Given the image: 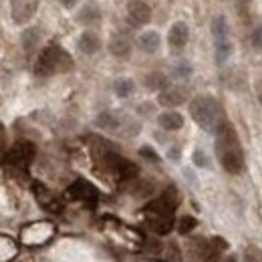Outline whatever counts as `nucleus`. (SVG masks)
I'll return each mask as SVG.
<instances>
[{"mask_svg":"<svg viewBox=\"0 0 262 262\" xmlns=\"http://www.w3.org/2000/svg\"><path fill=\"white\" fill-rule=\"evenodd\" d=\"M216 154L228 173H240L244 169V151L240 147L236 129L228 121H222L216 129Z\"/></svg>","mask_w":262,"mask_h":262,"instance_id":"nucleus-1","label":"nucleus"},{"mask_svg":"<svg viewBox=\"0 0 262 262\" xmlns=\"http://www.w3.org/2000/svg\"><path fill=\"white\" fill-rule=\"evenodd\" d=\"M190 115L204 131H216L222 123V107L212 95H200L190 103Z\"/></svg>","mask_w":262,"mask_h":262,"instance_id":"nucleus-2","label":"nucleus"},{"mask_svg":"<svg viewBox=\"0 0 262 262\" xmlns=\"http://www.w3.org/2000/svg\"><path fill=\"white\" fill-rule=\"evenodd\" d=\"M71 69H73V59H71V55L67 53L65 49L59 47V45L47 47L38 55V59L34 63V73L38 77H51L55 73H67Z\"/></svg>","mask_w":262,"mask_h":262,"instance_id":"nucleus-3","label":"nucleus"},{"mask_svg":"<svg viewBox=\"0 0 262 262\" xmlns=\"http://www.w3.org/2000/svg\"><path fill=\"white\" fill-rule=\"evenodd\" d=\"M34 158V145L31 141H18L8 154H6V164L12 165V167H27V165L33 162Z\"/></svg>","mask_w":262,"mask_h":262,"instance_id":"nucleus-4","label":"nucleus"},{"mask_svg":"<svg viewBox=\"0 0 262 262\" xmlns=\"http://www.w3.org/2000/svg\"><path fill=\"white\" fill-rule=\"evenodd\" d=\"M67 196L71 198V200H77V202L95 204L99 198V192L91 182H87V180H77V182H73V184L69 186Z\"/></svg>","mask_w":262,"mask_h":262,"instance_id":"nucleus-5","label":"nucleus"},{"mask_svg":"<svg viewBox=\"0 0 262 262\" xmlns=\"http://www.w3.org/2000/svg\"><path fill=\"white\" fill-rule=\"evenodd\" d=\"M40 0H12L10 2V12H12V20L16 25H27L38 8Z\"/></svg>","mask_w":262,"mask_h":262,"instance_id":"nucleus-6","label":"nucleus"},{"mask_svg":"<svg viewBox=\"0 0 262 262\" xmlns=\"http://www.w3.org/2000/svg\"><path fill=\"white\" fill-rule=\"evenodd\" d=\"M33 192H34V198H36V202L47 210V212H53V214H59L61 210H63V204L59 202V198L55 196L47 186H42V184H38V182H34L33 184Z\"/></svg>","mask_w":262,"mask_h":262,"instance_id":"nucleus-7","label":"nucleus"},{"mask_svg":"<svg viewBox=\"0 0 262 262\" xmlns=\"http://www.w3.org/2000/svg\"><path fill=\"white\" fill-rule=\"evenodd\" d=\"M127 18L133 27H143L151 20V8L149 4L141 2V0H133L127 6Z\"/></svg>","mask_w":262,"mask_h":262,"instance_id":"nucleus-8","label":"nucleus"},{"mask_svg":"<svg viewBox=\"0 0 262 262\" xmlns=\"http://www.w3.org/2000/svg\"><path fill=\"white\" fill-rule=\"evenodd\" d=\"M186 99H188V91L184 87H165V89H162V93L158 97V103L162 107H178Z\"/></svg>","mask_w":262,"mask_h":262,"instance_id":"nucleus-9","label":"nucleus"},{"mask_svg":"<svg viewBox=\"0 0 262 262\" xmlns=\"http://www.w3.org/2000/svg\"><path fill=\"white\" fill-rule=\"evenodd\" d=\"M188 36H190L188 25L186 23H176V25H171V29L167 33V40L173 49H184L186 42H188Z\"/></svg>","mask_w":262,"mask_h":262,"instance_id":"nucleus-10","label":"nucleus"},{"mask_svg":"<svg viewBox=\"0 0 262 262\" xmlns=\"http://www.w3.org/2000/svg\"><path fill=\"white\" fill-rule=\"evenodd\" d=\"M145 218L149 228L156 234H167L173 226V216H167V214H145Z\"/></svg>","mask_w":262,"mask_h":262,"instance_id":"nucleus-11","label":"nucleus"},{"mask_svg":"<svg viewBox=\"0 0 262 262\" xmlns=\"http://www.w3.org/2000/svg\"><path fill=\"white\" fill-rule=\"evenodd\" d=\"M109 51L113 57H119V59H125L131 55V40L125 34H115L111 40H109Z\"/></svg>","mask_w":262,"mask_h":262,"instance_id":"nucleus-12","label":"nucleus"},{"mask_svg":"<svg viewBox=\"0 0 262 262\" xmlns=\"http://www.w3.org/2000/svg\"><path fill=\"white\" fill-rule=\"evenodd\" d=\"M101 49V38L99 34H95L93 31H85L79 36V51L85 55H95Z\"/></svg>","mask_w":262,"mask_h":262,"instance_id":"nucleus-13","label":"nucleus"},{"mask_svg":"<svg viewBox=\"0 0 262 262\" xmlns=\"http://www.w3.org/2000/svg\"><path fill=\"white\" fill-rule=\"evenodd\" d=\"M158 123L165 131H178L184 127V117L178 111H165L158 117Z\"/></svg>","mask_w":262,"mask_h":262,"instance_id":"nucleus-14","label":"nucleus"},{"mask_svg":"<svg viewBox=\"0 0 262 262\" xmlns=\"http://www.w3.org/2000/svg\"><path fill=\"white\" fill-rule=\"evenodd\" d=\"M77 20L85 27H91V25H99L101 23V10L95 4H85L77 16Z\"/></svg>","mask_w":262,"mask_h":262,"instance_id":"nucleus-15","label":"nucleus"},{"mask_svg":"<svg viewBox=\"0 0 262 262\" xmlns=\"http://www.w3.org/2000/svg\"><path fill=\"white\" fill-rule=\"evenodd\" d=\"M160 34L156 33V31H147V33H143L139 38H137V45H139V49L143 51V53H156L158 49H160Z\"/></svg>","mask_w":262,"mask_h":262,"instance_id":"nucleus-16","label":"nucleus"},{"mask_svg":"<svg viewBox=\"0 0 262 262\" xmlns=\"http://www.w3.org/2000/svg\"><path fill=\"white\" fill-rule=\"evenodd\" d=\"M212 36H214V42L218 40H228V20L226 16H214L212 20Z\"/></svg>","mask_w":262,"mask_h":262,"instance_id":"nucleus-17","label":"nucleus"},{"mask_svg":"<svg viewBox=\"0 0 262 262\" xmlns=\"http://www.w3.org/2000/svg\"><path fill=\"white\" fill-rule=\"evenodd\" d=\"M145 87L149 91H160V89H165L167 87V77L160 71H154L145 77Z\"/></svg>","mask_w":262,"mask_h":262,"instance_id":"nucleus-18","label":"nucleus"},{"mask_svg":"<svg viewBox=\"0 0 262 262\" xmlns=\"http://www.w3.org/2000/svg\"><path fill=\"white\" fill-rule=\"evenodd\" d=\"M38 42H40V31L38 29H27L23 33V47H25L27 53H33L38 47Z\"/></svg>","mask_w":262,"mask_h":262,"instance_id":"nucleus-19","label":"nucleus"},{"mask_svg":"<svg viewBox=\"0 0 262 262\" xmlns=\"http://www.w3.org/2000/svg\"><path fill=\"white\" fill-rule=\"evenodd\" d=\"M97 125L99 127H103V129L115 131V129H119L121 121H119V117H117V115H113V113L105 111V113H101V115L97 117Z\"/></svg>","mask_w":262,"mask_h":262,"instance_id":"nucleus-20","label":"nucleus"},{"mask_svg":"<svg viewBox=\"0 0 262 262\" xmlns=\"http://www.w3.org/2000/svg\"><path fill=\"white\" fill-rule=\"evenodd\" d=\"M230 55H232V42L228 40H218L216 42V63L218 65H222V63H226V59H228Z\"/></svg>","mask_w":262,"mask_h":262,"instance_id":"nucleus-21","label":"nucleus"},{"mask_svg":"<svg viewBox=\"0 0 262 262\" xmlns=\"http://www.w3.org/2000/svg\"><path fill=\"white\" fill-rule=\"evenodd\" d=\"M113 89H115L117 97H129L131 93H133V89H135V85H133L131 79H119V81H115Z\"/></svg>","mask_w":262,"mask_h":262,"instance_id":"nucleus-22","label":"nucleus"},{"mask_svg":"<svg viewBox=\"0 0 262 262\" xmlns=\"http://www.w3.org/2000/svg\"><path fill=\"white\" fill-rule=\"evenodd\" d=\"M196 224L198 222L194 216H184L178 222V230H180V234H188V232H192V230L196 228Z\"/></svg>","mask_w":262,"mask_h":262,"instance_id":"nucleus-23","label":"nucleus"},{"mask_svg":"<svg viewBox=\"0 0 262 262\" xmlns=\"http://www.w3.org/2000/svg\"><path fill=\"white\" fill-rule=\"evenodd\" d=\"M244 260L246 262H262V250L258 246H248L244 250Z\"/></svg>","mask_w":262,"mask_h":262,"instance_id":"nucleus-24","label":"nucleus"},{"mask_svg":"<svg viewBox=\"0 0 262 262\" xmlns=\"http://www.w3.org/2000/svg\"><path fill=\"white\" fill-rule=\"evenodd\" d=\"M173 75L178 77V79H188L190 75H192V67L188 65L186 61H182V63H178L176 69H173Z\"/></svg>","mask_w":262,"mask_h":262,"instance_id":"nucleus-25","label":"nucleus"},{"mask_svg":"<svg viewBox=\"0 0 262 262\" xmlns=\"http://www.w3.org/2000/svg\"><path fill=\"white\" fill-rule=\"evenodd\" d=\"M250 40H252V47H254L256 51H262V27H256V29L252 31Z\"/></svg>","mask_w":262,"mask_h":262,"instance_id":"nucleus-26","label":"nucleus"},{"mask_svg":"<svg viewBox=\"0 0 262 262\" xmlns=\"http://www.w3.org/2000/svg\"><path fill=\"white\" fill-rule=\"evenodd\" d=\"M139 154L145 158V160H149V162H154V164H158L160 162V158H158V154L154 151V149H149V147H141L139 149Z\"/></svg>","mask_w":262,"mask_h":262,"instance_id":"nucleus-27","label":"nucleus"},{"mask_svg":"<svg viewBox=\"0 0 262 262\" xmlns=\"http://www.w3.org/2000/svg\"><path fill=\"white\" fill-rule=\"evenodd\" d=\"M194 164L200 165V167H206V165H208V158H206L204 151H200V149L194 151Z\"/></svg>","mask_w":262,"mask_h":262,"instance_id":"nucleus-28","label":"nucleus"},{"mask_svg":"<svg viewBox=\"0 0 262 262\" xmlns=\"http://www.w3.org/2000/svg\"><path fill=\"white\" fill-rule=\"evenodd\" d=\"M212 246H214V248H218V250H220V252H222V250H226V248H228V244H226V242H224V238H214V240H212Z\"/></svg>","mask_w":262,"mask_h":262,"instance_id":"nucleus-29","label":"nucleus"},{"mask_svg":"<svg viewBox=\"0 0 262 262\" xmlns=\"http://www.w3.org/2000/svg\"><path fill=\"white\" fill-rule=\"evenodd\" d=\"M250 2H252V0H236V6H238V10H240L242 14H246V10H248Z\"/></svg>","mask_w":262,"mask_h":262,"instance_id":"nucleus-30","label":"nucleus"},{"mask_svg":"<svg viewBox=\"0 0 262 262\" xmlns=\"http://www.w3.org/2000/svg\"><path fill=\"white\" fill-rule=\"evenodd\" d=\"M59 2H61L65 8H73V6L77 4V0H59Z\"/></svg>","mask_w":262,"mask_h":262,"instance_id":"nucleus-31","label":"nucleus"},{"mask_svg":"<svg viewBox=\"0 0 262 262\" xmlns=\"http://www.w3.org/2000/svg\"><path fill=\"white\" fill-rule=\"evenodd\" d=\"M169 158H173V160H178V158H180V154H178V149H171V151H169Z\"/></svg>","mask_w":262,"mask_h":262,"instance_id":"nucleus-32","label":"nucleus"},{"mask_svg":"<svg viewBox=\"0 0 262 262\" xmlns=\"http://www.w3.org/2000/svg\"><path fill=\"white\" fill-rule=\"evenodd\" d=\"M258 99H260V103H262V81H260V85H258Z\"/></svg>","mask_w":262,"mask_h":262,"instance_id":"nucleus-33","label":"nucleus"},{"mask_svg":"<svg viewBox=\"0 0 262 262\" xmlns=\"http://www.w3.org/2000/svg\"><path fill=\"white\" fill-rule=\"evenodd\" d=\"M228 262H236V258H232V256H230V258H228Z\"/></svg>","mask_w":262,"mask_h":262,"instance_id":"nucleus-34","label":"nucleus"}]
</instances>
